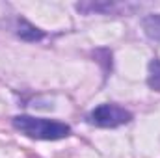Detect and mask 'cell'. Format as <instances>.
Returning a JSON list of instances; mask_svg holds the SVG:
<instances>
[{
    "label": "cell",
    "mask_w": 160,
    "mask_h": 158,
    "mask_svg": "<svg viewBox=\"0 0 160 158\" xmlns=\"http://www.w3.org/2000/svg\"><path fill=\"white\" fill-rule=\"evenodd\" d=\"M147 84L151 89L160 91V60L155 58L149 63V77H147Z\"/></svg>",
    "instance_id": "5"
},
{
    "label": "cell",
    "mask_w": 160,
    "mask_h": 158,
    "mask_svg": "<svg viewBox=\"0 0 160 158\" xmlns=\"http://www.w3.org/2000/svg\"><path fill=\"white\" fill-rule=\"evenodd\" d=\"M143 30L151 39L160 41V13L149 15V17L143 19Z\"/></svg>",
    "instance_id": "4"
},
{
    "label": "cell",
    "mask_w": 160,
    "mask_h": 158,
    "mask_svg": "<svg viewBox=\"0 0 160 158\" xmlns=\"http://www.w3.org/2000/svg\"><path fill=\"white\" fill-rule=\"evenodd\" d=\"M86 121L89 125H95V126H101V128H116V126L130 123L132 114L119 104L104 102V104H99L97 108H93L86 116Z\"/></svg>",
    "instance_id": "2"
},
{
    "label": "cell",
    "mask_w": 160,
    "mask_h": 158,
    "mask_svg": "<svg viewBox=\"0 0 160 158\" xmlns=\"http://www.w3.org/2000/svg\"><path fill=\"white\" fill-rule=\"evenodd\" d=\"M11 125L15 130L21 134L32 138V140H45V141H56L71 136V126L54 121V119H45V117H34V116H15L11 119Z\"/></svg>",
    "instance_id": "1"
},
{
    "label": "cell",
    "mask_w": 160,
    "mask_h": 158,
    "mask_svg": "<svg viewBox=\"0 0 160 158\" xmlns=\"http://www.w3.org/2000/svg\"><path fill=\"white\" fill-rule=\"evenodd\" d=\"M17 36L21 37V39L24 41H39L45 37V34L41 32L39 28H36L32 22H28L26 19H19L17 21Z\"/></svg>",
    "instance_id": "3"
}]
</instances>
